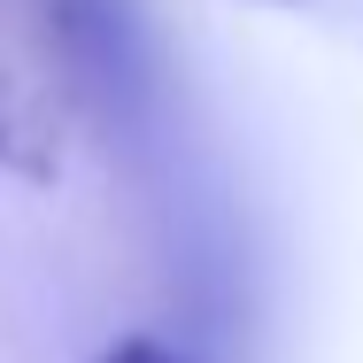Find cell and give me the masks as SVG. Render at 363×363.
Returning a JSON list of instances; mask_svg holds the SVG:
<instances>
[{"label": "cell", "mask_w": 363, "mask_h": 363, "mask_svg": "<svg viewBox=\"0 0 363 363\" xmlns=\"http://www.w3.org/2000/svg\"><path fill=\"white\" fill-rule=\"evenodd\" d=\"M279 8H294V0H279Z\"/></svg>", "instance_id": "7a4b0ae2"}, {"label": "cell", "mask_w": 363, "mask_h": 363, "mask_svg": "<svg viewBox=\"0 0 363 363\" xmlns=\"http://www.w3.org/2000/svg\"><path fill=\"white\" fill-rule=\"evenodd\" d=\"M93 363H186V356H178V348H162V340H140V333H132V340H116V348H101Z\"/></svg>", "instance_id": "6da1fadb"}]
</instances>
